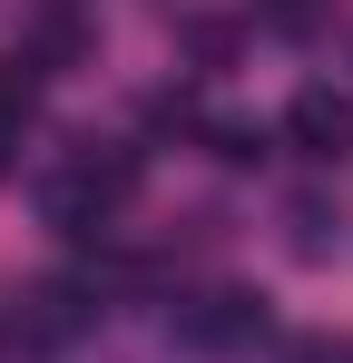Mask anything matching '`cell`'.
<instances>
[{"mask_svg": "<svg viewBox=\"0 0 353 363\" xmlns=\"http://www.w3.org/2000/svg\"><path fill=\"white\" fill-rule=\"evenodd\" d=\"M128 196H138V147H99V138H79L69 167L40 186V206H50L59 236H108V216Z\"/></svg>", "mask_w": 353, "mask_h": 363, "instance_id": "obj_1", "label": "cell"}, {"mask_svg": "<svg viewBox=\"0 0 353 363\" xmlns=\"http://www.w3.org/2000/svg\"><path fill=\"white\" fill-rule=\"evenodd\" d=\"M176 344L186 354H255L265 344V295H245V285H206V295L176 304Z\"/></svg>", "mask_w": 353, "mask_h": 363, "instance_id": "obj_2", "label": "cell"}, {"mask_svg": "<svg viewBox=\"0 0 353 363\" xmlns=\"http://www.w3.org/2000/svg\"><path fill=\"white\" fill-rule=\"evenodd\" d=\"M89 324H99L89 285L50 275V285H30V295H20V314H10V344H20V354H59V344H79Z\"/></svg>", "mask_w": 353, "mask_h": 363, "instance_id": "obj_3", "label": "cell"}, {"mask_svg": "<svg viewBox=\"0 0 353 363\" xmlns=\"http://www.w3.org/2000/svg\"><path fill=\"white\" fill-rule=\"evenodd\" d=\"M285 147L294 157H314V167H334V157H353V99L344 89H294V108H285Z\"/></svg>", "mask_w": 353, "mask_h": 363, "instance_id": "obj_4", "label": "cell"}, {"mask_svg": "<svg viewBox=\"0 0 353 363\" xmlns=\"http://www.w3.org/2000/svg\"><path fill=\"white\" fill-rule=\"evenodd\" d=\"M285 245L304 255V265H324V255L344 245V206H334L324 186H304V196H285Z\"/></svg>", "mask_w": 353, "mask_h": 363, "instance_id": "obj_5", "label": "cell"}, {"mask_svg": "<svg viewBox=\"0 0 353 363\" xmlns=\"http://www.w3.org/2000/svg\"><path fill=\"white\" fill-rule=\"evenodd\" d=\"M30 108H40V60L20 50V60H0V128H30Z\"/></svg>", "mask_w": 353, "mask_h": 363, "instance_id": "obj_6", "label": "cell"}, {"mask_svg": "<svg viewBox=\"0 0 353 363\" xmlns=\"http://www.w3.org/2000/svg\"><path fill=\"white\" fill-rule=\"evenodd\" d=\"M255 20H265L275 40H314V30H324V0H255Z\"/></svg>", "mask_w": 353, "mask_h": 363, "instance_id": "obj_7", "label": "cell"}, {"mask_svg": "<svg viewBox=\"0 0 353 363\" xmlns=\"http://www.w3.org/2000/svg\"><path fill=\"white\" fill-rule=\"evenodd\" d=\"M206 147H216L226 167H255V157H265V138H255L245 118H216V128H206Z\"/></svg>", "mask_w": 353, "mask_h": 363, "instance_id": "obj_8", "label": "cell"}, {"mask_svg": "<svg viewBox=\"0 0 353 363\" xmlns=\"http://www.w3.org/2000/svg\"><path fill=\"white\" fill-rule=\"evenodd\" d=\"M285 363H353V344H344V334H294Z\"/></svg>", "mask_w": 353, "mask_h": 363, "instance_id": "obj_9", "label": "cell"}, {"mask_svg": "<svg viewBox=\"0 0 353 363\" xmlns=\"http://www.w3.org/2000/svg\"><path fill=\"white\" fill-rule=\"evenodd\" d=\"M10 167H20V128H0V177H10Z\"/></svg>", "mask_w": 353, "mask_h": 363, "instance_id": "obj_10", "label": "cell"}]
</instances>
